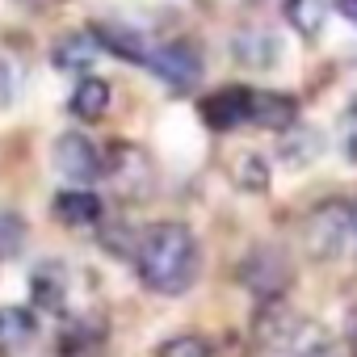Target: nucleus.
Returning <instances> with one entry per match:
<instances>
[{
  "mask_svg": "<svg viewBox=\"0 0 357 357\" xmlns=\"http://www.w3.org/2000/svg\"><path fill=\"white\" fill-rule=\"evenodd\" d=\"M135 265L147 290L155 294H185L198 278V240L185 223H155L139 236Z\"/></svg>",
  "mask_w": 357,
  "mask_h": 357,
  "instance_id": "nucleus-1",
  "label": "nucleus"
},
{
  "mask_svg": "<svg viewBox=\"0 0 357 357\" xmlns=\"http://www.w3.org/2000/svg\"><path fill=\"white\" fill-rule=\"evenodd\" d=\"M240 282H244V290H252L261 303H273V298H282V294L290 290L294 269H290V261H286L278 248H252V252L240 261Z\"/></svg>",
  "mask_w": 357,
  "mask_h": 357,
  "instance_id": "nucleus-4",
  "label": "nucleus"
},
{
  "mask_svg": "<svg viewBox=\"0 0 357 357\" xmlns=\"http://www.w3.org/2000/svg\"><path fill=\"white\" fill-rule=\"evenodd\" d=\"M155 357H211V344L202 336H172L155 349Z\"/></svg>",
  "mask_w": 357,
  "mask_h": 357,
  "instance_id": "nucleus-22",
  "label": "nucleus"
},
{
  "mask_svg": "<svg viewBox=\"0 0 357 357\" xmlns=\"http://www.w3.org/2000/svg\"><path fill=\"white\" fill-rule=\"evenodd\" d=\"M231 51H236V63L257 68V72H265V68L278 63V38L269 30H257V26L252 30H240L236 43H231Z\"/></svg>",
  "mask_w": 357,
  "mask_h": 357,
  "instance_id": "nucleus-11",
  "label": "nucleus"
},
{
  "mask_svg": "<svg viewBox=\"0 0 357 357\" xmlns=\"http://www.w3.org/2000/svg\"><path fill=\"white\" fill-rule=\"evenodd\" d=\"M38 332V319L30 307H0V349H22Z\"/></svg>",
  "mask_w": 357,
  "mask_h": 357,
  "instance_id": "nucleus-14",
  "label": "nucleus"
},
{
  "mask_svg": "<svg viewBox=\"0 0 357 357\" xmlns=\"http://www.w3.org/2000/svg\"><path fill=\"white\" fill-rule=\"evenodd\" d=\"M55 215L63 227H93L101 219V198L93 190H63L55 198Z\"/></svg>",
  "mask_w": 357,
  "mask_h": 357,
  "instance_id": "nucleus-13",
  "label": "nucleus"
},
{
  "mask_svg": "<svg viewBox=\"0 0 357 357\" xmlns=\"http://www.w3.org/2000/svg\"><path fill=\"white\" fill-rule=\"evenodd\" d=\"M344 340H349V353L357 357V307H353L349 319H344Z\"/></svg>",
  "mask_w": 357,
  "mask_h": 357,
  "instance_id": "nucleus-24",
  "label": "nucleus"
},
{
  "mask_svg": "<svg viewBox=\"0 0 357 357\" xmlns=\"http://www.w3.org/2000/svg\"><path fill=\"white\" fill-rule=\"evenodd\" d=\"M26 248V219L17 211H0V261H13Z\"/></svg>",
  "mask_w": 357,
  "mask_h": 357,
  "instance_id": "nucleus-20",
  "label": "nucleus"
},
{
  "mask_svg": "<svg viewBox=\"0 0 357 357\" xmlns=\"http://www.w3.org/2000/svg\"><path fill=\"white\" fill-rule=\"evenodd\" d=\"M336 9H340V17H344V22H353V26H357V0H336Z\"/></svg>",
  "mask_w": 357,
  "mask_h": 357,
  "instance_id": "nucleus-25",
  "label": "nucleus"
},
{
  "mask_svg": "<svg viewBox=\"0 0 357 357\" xmlns=\"http://www.w3.org/2000/svg\"><path fill=\"white\" fill-rule=\"evenodd\" d=\"M105 181L118 190V198L143 202L155 185V168H151L147 151H139L135 143H114L105 155Z\"/></svg>",
  "mask_w": 357,
  "mask_h": 357,
  "instance_id": "nucleus-3",
  "label": "nucleus"
},
{
  "mask_svg": "<svg viewBox=\"0 0 357 357\" xmlns=\"http://www.w3.org/2000/svg\"><path fill=\"white\" fill-rule=\"evenodd\" d=\"M353 231H357V206H353Z\"/></svg>",
  "mask_w": 357,
  "mask_h": 357,
  "instance_id": "nucleus-26",
  "label": "nucleus"
},
{
  "mask_svg": "<svg viewBox=\"0 0 357 357\" xmlns=\"http://www.w3.org/2000/svg\"><path fill=\"white\" fill-rule=\"evenodd\" d=\"M353 231V206L349 202H324L307 215V227H303V244H307V257L311 261H332L340 257L344 240Z\"/></svg>",
  "mask_w": 357,
  "mask_h": 357,
  "instance_id": "nucleus-2",
  "label": "nucleus"
},
{
  "mask_svg": "<svg viewBox=\"0 0 357 357\" xmlns=\"http://www.w3.org/2000/svg\"><path fill=\"white\" fill-rule=\"evenodd\" d=\"M105 109H109V84H105V80L89 76V80H80V84L72 89V114H76L80 122H97Z\"/></svg>",
  "mask_w": 357,
  "mask_h": 357,
  "instance_id": "nucleus-15",
  "label": "nucleus"
},
{
  "mask_svg": "<svg viewBox=\"0 0 357 357\" xmlns=\"http://www.w3.org/2000/svg\"><path fill=\"white\" fill-rule=\"evenodd\" d=\"M286 22L303 38H319L328 22V0H286Z\"/></svg>",
  "mask_w": 357,
  "mask_h": 357,
  "instance_id": "nucleus-17",
  "label": "nucleus"
},
{
  "mask_svg": "<svg viewBox=\"0 0 357 357\" xmlns=\"http://www.w3.org/2000/svg\"><path fill=\"white\" fill-rule=\"evenodd\" d=\"M51 160H55V168L68 176V181H76V185H89V181H97V176H105V155L97 151V143L89 135H76V130H68V135L55 139Z\"/></svg>",
  "mask_w": 357,
  "mask_h": 357,
  "instance_id": "nucleus-6",
  "label": "nucleus"
},
{
  "mask_svg": "<svg viewBox=\"0 0 357 357\" xmlns=\"http://www.w3.org/2000/svg\"><path fill=\"white\" fill-rule=\"evenodd\" d=\"M172 93H185L202 80V51L190 43V38H176V43H164L151 51V63H147Z\"/></svg>",
  "mask_w": 357,
  "mask_h": 357,
  "instance_id": "nucleus-5",
  "label": "nucleus"
},
{
  "mask_svg": "<svg viewBox=\"0 0 357 357\" xmlns=\"http://www.w3.org/2000/svg\"><path fill=\"white\" fill-rule=\"evenodd\" d=\"M101 55V43L93 30H80V34H63L55 47H51V63L63 68V72H84L93 59Z\"/></svg>",
  "mask_w": 357,
  "mask_h": 357,
  "instance_id": "nucleus-10",
  "label": "nucleus"
},
{
  "mask_svg": "<svg viewBox=\"0 0 357 357\" xmlns=\"http://www.w3.org/2000/svg\"><path fill=\"white\" fill-rule=\"evenodd\" d=\"M248 122L252 126H265V130H290L298 122V101L286 97V93H273V89H252Z\"/></svg>",
  "mask_w": 357,
  "mask_h": 357,
  "instance_id": "nucleus-9",
  "label": "nucleus"
},
{
  "mask_svg": "<svg viewBox=\"0 0 357 357\" xmlns=\"http://www.w3.org/2000/svg\"><path fill=\"white\" fill-rule=\"evenodd\" d=\"M257 336L265 340V344H286V340H294L298 336V319H294V311L282 303V298H273V303H261V311H257Z\"/></svg>",
  "mask_w": 357,
  "mask_h": 357,
  "instance_id": "nucleus-12",
  "label": "nucleus"
},
{
  "mask_svg": "<svg viewBox=\"0 0 357 357\" xmlns=\"http://www.w3.org/2000/svg\"><path fill=\"white\" fill-rule=\"evenodd\" d=\"M22 84H26V68H22L13 55H0V109L17 101Z\"/></svg>",
  "mask_w": 357,
  "mask_h": 357,
  "instance_id": "nucleus-21",
  "label": "nucleus"
},
{
  "mask_svg": "<svg viewBox=\"0 0 357 357\" xmlns=\"http://www.w3.org/2000/svg\"><path fill=\"white\" fill-rule=\"evenodd\" d=\"M30 286H34V303H38V307L59 311L63 298H68V269H63V265H38Z\"/></svg>",
  "mask_w": 357,
  "mask_h": 357,
  "instance_id": "nucleus-16",
  "label": "nucleus"
},
{
  "mask_svg": "<svg viewBox=\"0 0 357 357\" xmlns=\"http://www.w3.org/2000/svg\"><path fill=\"white\" fill-rule=\"evenodd\" d=\"M236 181H240V190H248V194H265V190H269V164H265L261 151H244V155H240Z\"/></svg>",
  "mask_w": 357,
  "mask_h": 357,
  "instance_id": "nucleus-19",
  "label": "nucleus"
},
{
  "mask_svg": "<svg viewBox=\"0 0 357 357\" xmlns=\"http://www.w3.org/2000/svg\"><path fill=\"white\" fill-rule=\"evenodd\" d=\"M319 155V135L311 130V126H290V130H282V160L290 164V168H303V164H311Z\"/></svg>",
  "mask_w": 357,
  "mask_h": 357,
  "instance_id": "nucleus-18",
  "label": "nucleus"
},
{
  "mask_svg": "<svg viewBox=\"0 0 357 357\" xmlns=\"http://www.w3.org/2000/svg\"><path fill=\"white\" fill-rule=\"evenodd\" d=\"M93 34H97L101 51H109V55H118V59H126V63H151V51H155V47H151L139 30L118 26V22H97Z\"/></svg>",
  "mask_w": 357,
  "mask_h": 357,
  "instance_id": "nucleus-8",
  "label": "nucleus"
},
{
  "mask_svg": "<svg viewBox=\"0 0 357 357\" xmlns=\"http://www.w3.org/2000/svg\"><path fill=\"white\" fill-rule=\"evenodd\" d=\"M294 357H336V349H332V340H328V336L307 332V340L294 349Z\"/></svg>",
  "mask_w": 357,
  "mask_h": 357,
  "instance_id": "nucleus-23",
  "label": "nucleus"
},
{
  "mask_svg": "<svg viewBox=\"0 0 357 357\" xmlns=\"http://www.w3.org/2000/svg\"><path fill=\"white\" fill-rule=\"evenodd\" d=\"M248 109H252V89H240V84H227L211 97H202L198 114L211 130H236L248 122Z\"/></svg>",
  "mask_w": 357,
  "mask_h": 357,
  "instance_id": "nucleus-7",
  "label": "nucleus"
}]
</instances>
